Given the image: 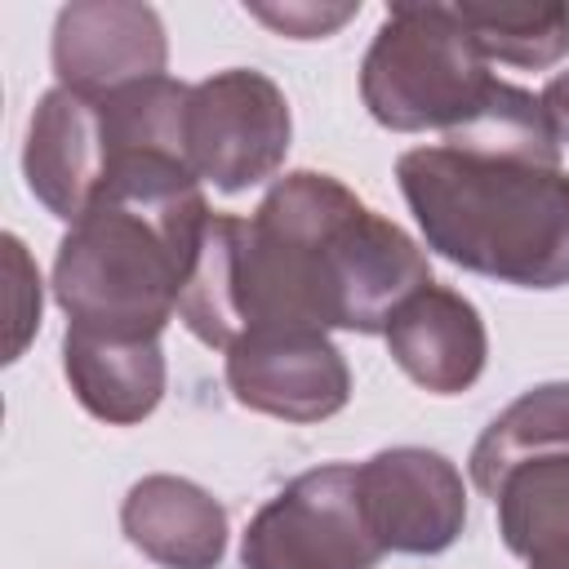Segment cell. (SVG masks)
<instances>
[{
    "label": "cell",
    "instance_id": "1",
    "mask_svg": "<svg viewBox=\"0 0 569 569\" xmlns=\"http://www.w3.org/2000/svg\"><path fill=\"white\" fill-rule=\"evenodd\" d=\"M200 178L173 156H120L53 258V298L71 329L160 338L209 227Z\"/></svg>",
    "mask_w": 569,
    "mask_h": 569
},
{
    "label": "cell",
    "instance_id": "2",
    "mask_svg": "<svg viewBox=\"0 0 569 569\" xmlns=\"http://www.w3.org/2000/svg\"><path fill=\"white\" fill-rule=\"evenodd\" d=\"M409 213L427 249L462 271L520 284H569V173L418 147L396 160Z\"/></svg>",
    "mask_w": 569,
    "mask_h": 569
},
{
    "label": "cell",
    "instance_id": "3",
    "mask_svg": "<svg viewBox=\"0 0 569 569\" xmlns=\"http://www.w3.org/2000/svg\"><path fill=\"white\" fill-rule=\"evenodd\" d=\"M489 89V62L453 4H391L360 62V98L396 133H453L480 111Z\"/></svg>",
    "mask_w": 569,
    "mask_h": 569
},
{
    "label": "cell",
    "instance_id": "4",
    "mask_svg": "<svg viewBox=\"0 0 569 569\" xmlns=\"http://www.w3.org/2000/svg\"><path fill=\"white\" fill-rule=\"evenodd\" d=\"M382 542L373 538L356 467L329 462L289 480L244 529V569H373Z\"/></svg>",
    "mask_w": 569,
    "mask_h": 569
},
{
    "label": "cell",
    "instance_id": "5",
    "mask_svg": "<svg viewBox=\"0 0 569 569\" xmlns=\"http://www.w3.org/2000/svg\"><path fill=\"white\" fill-rule=\"evenodd\" d=\"M289 133V102L271 76L231 67L191 84L187 160L200 182H213L227 196L267 182L284 164Z\"/></svg>",
    "mask_w": 569,
    "mask_h": 569
},
{
    "label": "cell",
    "instance_id": "6",
    "mask_svg": "<svg viewBox=\"0 0 569 569\" xmlns=\"http://www.w3.org/2000/svg\"><path fill=\"white\" fill-rule=\"evenodd\" d=\"M356 489L382 551L440 556L458 542L467 525L462 476L436 449H382L356 467Z\"/></svg>",
    "mask_w": 569,
    "mask_h": 569
},
{
    "label": "cell",
    "instance_id": "7",
    "mask_svg": "<svg viewBox=\"0 0 569 569\" xmlns=\"http://www.w3.org/2000/svg\"><path fill=\"white\" fill-rule=\"evenodd\" d=\"M231 396L267 418L325 422L351 400V369L329 333L316 329H258L227 351Z\"/></svg>",
    "mask_w": 569,
    "mask_h": 569
},
{
    "label": "cell",
    "instance_id": "8",
    "mask_svg": "<svg viewBox=\"0 0 569 569\" xmlns=\"http://www.w3.org/2000/svg\"><path fill=\"white\" fill-rule=\"evenodd\" d=\"M169 40L151 4L133 0H76L53 22L58 84L84 98H107L124 84L164 76Z\"/></svg>",
    "mask_w": 569,
    "mask_h": 569
},
{
    "label": "cell",
    "instance_id": "9",
    "mask_svg": "<svg viewBox=\"0 0 569 569\" xmlns=\"http://www.w3.org/2000/svg\"><path fill=\"white\" fill-rule=\"evenodd\" d=\"M107 129H102V107L98 98L71 93V89H49L27 124V147H22V173L31 196L62 222H76L98 187L107 182Z\"/></svg>",
    "mask_w": 569,
    "mask_h": 569
},
{
    "label": "cell",
    "instance_id": "10",
    "mask_svg": "<svg viewBox=\"0 0 569 569\" xmlns=\"http://www.w3.org/2000/svg\"><path fill=\"white\" fill-rule=\"evenodd\" d=\"M391 360L431 396L467 391L489 360V333L480 311L445 284L418 289L387 325Z\"/></svg>",
    "mask_w": 569,
    "mask_h": 569
},
{
    "label": "cell",
    "instance_id": "11",
    "mask_svg": "<svg viewBox=\"0 0 569 569\" xmlns=\"http://www.w3.org/2000/svg\"><path fill=\"white\" fill-rule=\"evenodd\" d=\"M120 529L164 569H218L227 551L222 502L182 476H142L124 493Z\"/></svg>",
    "mask_w": 569,
    "mask_h": 569
},
{
    "label": "cell",
    "instance_id": "12",
    "mask_svg": "<svg viewBox=\"0 0 569 569\" xmlns=\"http://www.w3.org/2000/svg\"><path fill=\"white\" fill-rule=\"evenodd\" d=\"M62 369H67L76 400L111 427L142 422L164 396L160 338H107V333L67 325Z\"/></svg>",
    "mask_w": 569,
    "mask_h": 569
},
{
    "label": "cell",
    "instance_id": "13",
    "mask_svg": "<svg viewBox=\"0 0 569 569\" xmlns=\"http://www.w3.org/2000/svg\"><path fill=\"white\" fill-rule=\"evenodd\" d=\"M556 453H569V382H542L511 400L476 440L471 480L480 485V493L493 498L520 462Z\"/></svg>",
    "mask_w": 569,
    "mask_h": 569
},
{
    "label": "cell",
    "instance_id": "14",
    "mask_svg": "<svg viewBox=\"0 0 569 569\" xmlns=\"http://www.w3.org/2000/svg\"><path fill=\"white\" fill-rule=\"evenodd\" d=\"M507 551L533 560L569 556V453L520 462L493 493Z\"/></svg>",
    "mask_w": 569,
    "mask_h": 569
},
{
    "label": "cell",
    "instance_id": "15",
    "mask_svg": "<svg viewBox=\"0 0 569 569\" xmlns=\"http://www.w3.org/2000/svg\"><path fill=\"white\" fill-rule=\"evenodd\" d=\"M445 147L462 156H485V160H520V164L560 169V138L542 111V98L507 80H493L480 111L453 133H445Z\"/></svg>",
    "mask_w": 569,
    "mask_h": 569
},
{
    "label": "cell",
    "instance_id": "16",
    "mask_svg": "<svg viewBox=\"0 0 569 569\" xmlns=\"http://www.w3.org/2000/svg\"><path fill=\"white\" fill-rule=\"evenodd\" d=\"M476 49L498 62L542 71L569 53V4H453Z\"/></svg>",
    "mask_w": 569,
    "mask_h": 569
},
{
    "label": "cell",
    "instance_id": "17",
    "mask_svg": "<svg viewBox=\"0 0 569 569\" xmlns=\"http://www.w3.org/2000/svg\"><path fill=\"white\" fill-rule=\"evenodd\" d=\"M4 262H9V347H4V360H18L27 338L40 329V276H36L18 236H4Z\"/></svg>",
    "mask_w": 569,
    "mask_h": 569
},
{
    "label": "cell",
    "instance_id": "18",
    "mask_svg": "<svg viewBox=\"0 0 569 569\" xmlns=\"http://www.w3.org/2000/svg\"><path fill=\"white\" fill-rule=\"evenodd\" d=\"M258 22H267L276 36L289 40H325L342 22L360 13V4H307V0H284V4H244Z\"/></svg>",
    "mask_w": 569,
    "mask_h": 569
},
{
    "label": "cell",
    "instance_id": "19",
    "mask_svg": "<svg viewBox=\"0 0 569 569\" xmlns=\"http://www.w3.org/2000/svg\"><path fill=\"white\" fill-rule=\"evenodd\" d=\"M542 111H547V120H551L560 147H565V142H569V71H556V76L547 80V89H542Z\"/></svg>",
    "mask_w": 569,
    "mask_h": 569
},
{
    "label": "cell",
    "instance_id": "20",
    "mask_svg": "<svg viewBox=\"0 0 569 569\" xmlns=\"http://www.w3.org/2000/svg\"><path fill=\"white\" fill-rule=\"evenodd\" d=\"M529 569H569V556H547V560H533Z\"/></svg>",
    "mask_w": 569,
    "mask_h": 569
}]
</instances>
